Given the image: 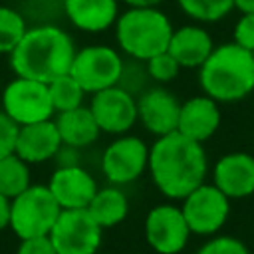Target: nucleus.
<instances>
[{
    "instance_id": "f257e3e1",
    "label": "nucleus",
    "mask_w": 254,
    "mask_h": 254,
    "mask_svg": "<svg viewBox=\"0 0 254 254\" xmlns=\"http://www.w3.org/2000/svg\"><path fill=\"white\" fill-rule=\"evenodd\" d=\"M208 157L202 143L179 131L161 135L149 147L147 173L155 189L169 200H183L208 177Z\"/></svg>"
},
{
    "instance_id": "f03ea898",
    "label": "nucleus",
    "mask_w": 254,
    "mask_h": 254,
    "mask_svg": "<svg viewBox=\"0 0 254 254\" xmlns=\"http://www.w3.org/2000/svg\"><path fill=\"white\" fill-rule=\"evenodd\" d=\"M71 36L56 24H38L26 30L24 38L10 54V67L20 77L50 83L69 73L75 58Z\"/></svg>"
},
{
    "instance_id": "7ed1b4c3",
    "label": "nucleus",
    "mask_w": 254,
    "mask_h": 254,
    "mask_svg": "<svg viewBox=\"0 0 254 254\" xmlns=\"http://www.w3.org/2000/svg\"><path fill=\"white\" fill-rule=\"evenodd\" d=\"M196 71L202 93L220 105L240 101L254 91V54L234 42L214 46Z\"/></svg>"
},
{
    "instance_id": "20e7f679",
    "label": "nucleus",
    "mask_w": 254,
    "mask_h": 254,
    "mask_svg": "<svg viewBox=\"0 0 254 254\" xmlns=\"http://www.w3.org/2000/svg\"><path fill=\"white\" fill-rule=\"evenodd\" d=\"M171 18L157 8H127L119 14L113 32L119 52L131 60L147 62L157 54L167 52L173 36Z\"/></svg>"
},
{
    "instance_id": "39448f33",
    "label": "nucleus",
    "mask_w": 254,
    "mask_h": 254,
    "mask_svg": "<svg viewBox=\"0 0 254 254\" xmlns=\"http://www.w3.org/2000/svg\"><path fill=\"white\" fill-rule=\"evenodd\" d=\"M62 206L48 185H30L10 200V228L18 238L46 236L56 224Z\"/></svg>"
},
{
    "instance_id": "423d86ee",
    "label": "nucleus",
    "mask_w": 254,
    "mask_h": 254,
    "mask_svg": "<svg viewBox=\"0 0 254 254\" xmlns=\"http://www.w3.org/2000/svg\"><path fill=\"white\" fill-rule=\"evenodd\" d=\"M125 58L119 50L105 44H91L75 52L69 73L79 81L85 93L93 95L119 83Z\"/></svg>"
},
{
    "instance_id": "0eeeda50",
    "label": "nucleus",
    "mask_w": 254,
    "mask_h": 254,
    "mask_svg": "<svg viewBox=\"0 0 254 254\" xmlns=\"http://www.w3.org/2000/svg\"><path fill=\"white\" fill-rule=\"evenodd\" d=\"M99 167L109 185H131L147 173L149 145L139 135H115V139L103 149Z\"/></svg>"
},
{
    "instance_id": "6e6552de",
    "label": "nucleus",
    "mask_w": 254,
    "mask_h": 254,
    "mask_svg": "<svg viewBox=\"0 0 254 254\" xmlns=\"http://www.w3.org/2000/svg\"><path fill=\"white\" fill-rule=\"evenodd\" d=\"M187 224L196 236L218 234L230 216V198L212 183H202L181 200Z\"/></svg>"
},
{
    "instance_id": "1a4fd4ad",
    "label": "nucleus",
    "mask_w": 254,
    "mask_h": 254,
    "mask_svg": "<svg viewBox=\"0 0 254 254\" xmlns=\"http://www.w3.org/2000/svg\"><path fill=\"white\" fill-rule=\"evenodd\" d=\"M2 111L20 127L52 119L56 115L48 83L16 75L2 91Z\"/></svg>"
},
{
    "instance_id": "9d476101",
    "label": "nucleus",
    "mask_w": 254,
    "mask_h": 254,
    "mask_svg": "<svg viewBox=\"0 0 254 254\" xmlns=\"http://www.w3.org/2000/svg\"><path fill=\"white\" fill-rule=\"evenodd\" d=\"M143 234L149 248L157 254H181L192 236L181 204L175 202L155 204L145 214Z\"/></svg>"
},
{
    "instance_id": "9b49d317",
    "label": "nucleus",
    "mask_w": 254,
    "mask_h": 254,
    "mask_svg": "<svg viewBox=\"0 0 254 254\" xmlns=\"http://www.w3.org/2000/svg\"><path fill=\"white\" fill-rule=\"evenodd\" d=\"M50 238L58 254H97L103 228L93 220L87 208L62 210L50 230Z\"/></svg>"
},
{
    "instance_id": "f8f14e48",
    "label": "nucleus",
    "mask_w": 254,
    "mask_h": 254,
    "mask_svg": "<svg viewBox=\"0 0 254 254\" xmlns=\"http://www.w3.org/2000/svg\"><path fill=\"white\" fill-rule=\"evenodd\" d=\"M89 109L101 133L123 135L137 123V95L121 85L101 89L91 95Z\"/></svg>"
},
{
    "instance_id": "ddd939ff",
    "label": "nucleus",
    "mask_w": 254,
    "mask_h": 254,
    "mask_svg": "<svg viewBox=\"0 0 254 254\" xmlns=\"http://www.w3.org/2000/svg\"><path fill=\"white\" fill-rule=\"evenodd\" d=\"M181 101L165 85L153 83L137 95V123L155 137L177 131Z\"/></svg>"
},
{
    "instance_id": "4468645a",
    "label": "nucleus",
    "mask_w": 254,
    "mask_h": 254,
    "mask_svg": "<svg viewBox=\"0 0 254 254\" xmlns=\"http://www.w3.org/2000/svg\"><path fill=\"white\" fill-rule=\"evenodd\" d=\"M210 183L230 200H242L254 194V153H224L210 169Z\"/></svg>"
},
{
    "instance_id": "2eb2a0df",
    "label": "nucleus",
    "mask_w": 254,
    "mask_h": 254,
    "mask_svg": "<svg viewBox=\"0 0 254 254\" xmlns=\"http://www.w3.org/2000/svg\"><path fill=\"white\" fill-rule=\"evenodd\" d=\"M48 189L52 190L62 210H75V208H87L99 187L93 175L87 169H83L79 163H75V165H60L52 173L48 181Z\"/></svg>"
},
{
    "instance_id": "dca6fc26",
    "label": "nucleus",
    "mask_w": 254,
    "mask_h": 254,
    "mask_svg": "<svg viewBox=\"0 0 254 254\" xmlns=\"http://www.w3.org/2000/svg\"><path fill=\"white\" fill-rule=\"evenodd\" d=\"M220 123H222L220 103L214 101L212 97L200 93L181 101L177 131L187 139L204 145L218 131Z\"/></svg>"
},
{
    "instance_id": "f3484780",
    "label": "nucleus",
    "mask_w": 254,
    "mask_h": 254,
    "mask_svg": "<svg viewBox=\"0 0 254 254\" xmlns=\"http://www.w3.org/2000/svg\"><path fill=\"white\" fill-rule=\"evenodd\" d=\"M64 143L58 133L56 121L52 117L46 121L20 125L14 153L22 157L28 165H36V163H46L56 159Z\"/></svg>"
},
{
    "instance_id": "a211bd4d",
    "label": "nucleus",
    "mask_w": 254,
    "mask_h": 254,
    "mask_svg": "<svg viewBox=\"0 0 254 254\" xmlns=\"http://www.w3.org/2000/svg\"><path fill=\"white\" fill-rule=\"evenodd\" d=\"M212 50L214 40L210 32L198 22L175 28L167 48V52L177 60L183 69H198Z\"/></svg>"
},
{
    "instance_id": "6ab92c4d",
    "label": "nucleus",
    "mask_w": 254,
    "mask_h": 254,
    "mask_svg": "<svg viewBox=\"0 0 254 254\" xmlns=\"http://www.w3.org/2000/svg\"><path fill=\"white\" fill-rule=\"evenodd\" d=\"M67 22L87 34H99L115 26L119 0H62Z\"/></svg>"
},
{
    "instance_id": "aec40b11",
    "label": "nucleus",
    "mask_w": 254,
    "mask_h": 254,
    "mask_svg": "<svg viewBox=\"0 0 254 254\" xmlns=\"http://www.w3.org/2000/svg\"><path fill=\"white\" fill-rule=\"evenodd\" d=\"M54 121H56L58 133L62 137V143L65 147L85 149V147L93 145L101 135V129H99L89 105H79L75 109L60 111V113H56Z\"/></svg>"
},
{
    "instance_id": "412c9836",
    "label": "nucleus",
    "mask_w": 254,
    "mask_h": 254,
    "mask_svg": "<svg viewBox=\"0 0 254 254\" xmlns=\"http://www.w3.org/2000/svg\"><path fill=\"white\" fill-rule=\"evenodd\" d=\"M87 212L103 230L119 226L129 214V198L123 187H117V185L99 187L91 202L87 204Z\"/></svg>"
},
{
    "instance_id": "4be33fe9",
    "label": "nucleus",
    "mask_w": 254,
    "mask_h": 254,
    "mask_svg": "<svg viewBox=\"0 0 254 254\" xmlns=\"http://www.w3.org/2000/svg\"><path fill=\"white\" fill-rule=\"evenodd\" d=\"M30 185H32L30 165L22 157H18L16 153H10L0 159V192L4 196L12 200Z\"/></svg>"
},
{
    "instance_id": "5701e85b",
    "label": "nucleus",
    "mask_w": 254,
    "mask_h": 254,
    "mask_svg": "<svg viewBox=\"0 0 254 254\" xmlns=\"http://www.w3.org/2000/svg\"><path fill=\"white\" fill-rule=\"evenodd\" d=\"M48 89H50V99H52L56 113L83 105V99L87 95L85 89L79 85V81L71 73H65V75L52 79L48 83Z\"/></svg>"
},
{
    "instance_id": "b1692460",
    "label": "nucleus",
    "mask_w": 254,
    "mask_h": 254,
    "mask_svg": "<svg viewBox=\"0 0 254 254\" xmlns=\"http://www.w3.org/2000/svg\"><path fill=\"white\" fill-rule=\"evenodd\" d=\"M185 16L198 24H214L226 18L234 6L232 0H175Z\"/></svg>"
},
{
    "instance_id": "393cba45",
    "label": "nucleus",
    "mask_w": 254,
    "mask_h": 254,
    "mask_svg": "<svg viewBox=\"0 0 254 254\" xmlns=\"http://www.w3.org/2000/svg\"><path fill=\"white\" fill-rule=\"evenodd\" d=\"M26 30L28 24L18 10L10 6H0V54L10 56L18 42L24 38Z\"/></svg>"
},
{
    "instance_id": "a878e982",
    "label": "nucleus",
    "mask_w": 254,
    "mask_h": 254,
    "mask_svg": "<svg viewBox=\"0 0 254 254\" xmlns=\"http://www.w3.org/2000/svg\"><path fill=\"white\" fill-rule=\"evenodd\" d=\"M145 67H147V73H149L151 81L153 83H159V85L171 83L173 79L179 77V73L183 69L169 52H163V54L153 56L151 60L145 62Z\"/></svg>"
},
{
    "instance_id": "bb28decb",
    "label": "nucleus",
    "mask_w": 254,
    "mask_h": 254,
    "mask_svg": "<svg viewBox=\"0 0 254 254\" xmlns=\"http://www.w3.org/2000/svg\"><path fill=\"white\" fill-rule=\"evenodd\" d=\"M151 77L147 73V67H145V62H137V60H131L127 58L125 64H123V71H121V77H119V83L121 87H125L127 91H131L133 95H139L143 93L149 85H151Z\"/></svg>"
},
{
    "instance_id": "cd10ccee",
    "label": "nucleus",
    "mask_w": 254,
    "mask_h": 254,
    "mask_svg": "<svg viewBox=\"0 0 254 254\" xmlns=\"http://www.w3.org/2000/svg\"><path fill=\"white\" fill-rule=\"evenodd\" d=\"M194 254H250V248L236 236L214 234L208 236V240L198 246Z\"/></svg>"
},
{
    "instance_id": "c85d7f7f",
    "label": "nucleus",
    "mask_w": 254,
    "mask_h": 254,
    "mask_svg": "<svg viewBox=\"0 0 254 254\" xmlns=\"http://www.w3.org/2000/svg\"><path fill=\"white\" fill-rule=\"evenodd\" d=\"M232 42L254 54V12H244L232 28Z\"/></svg>"
},
{
    "instance_id": "c756f323",
    "label": "nucleus",
    "mask_w": 254,
    "mask_h": 254,
    "mask_svg": "<svg viewBox=\"0 0 254 254\" xmlns=\"http://www.w3.org/2000/svg\"><path fill=\"white\" fill-rule=\"evenodd\" d=\"M18 125L0 109V159L14 153L16 149V137H18Z\"/></svg>"
},
{
    "instance_id": "7c9ffc66",
    "label": "nucleus",
    "mask_w": 254,
    "mask_h": 254,
    "mask_svg": "<svg viewBox=\"0 0 254 254\" xmlns=\"http://www.w3.org/2000/svg\"><path fill=\"white\" fill-rule=\"evenodd\" d=\"M16 254H58L50 234L46 236H32V238H20Z\"/></svg>"
},
{
    "instance_id": "2f4dec72",
    "label": "nucleus",
    "mask_w": 254,
    "mask_h": 254,
    "mask_svg": "<svg viewBox=\"0 0 254 254\" xmlns=\"http://www.w3.org/2000/svg\"><path fill=\"white\" fill-rule=\"evenodd\" d=\"M10 226V198L0 192V232Z\"/></svg>"
},
{
    "instance_id": "473e14b6",
    "label": "nucleus",
    "mask_w": 254,
    "mask_h": 254,
    "mask_svg": "<svg viewBox=\"0 0 254 254\" xmlns=\"http://www.w3.org/2000/svg\"><path fill=\"white\" fill-rule=\"evenodd\" d=\"M121 2L127 4V8H157L165 0H121Z\"/></svg>"
},
{
    "instance_id": "72a5a7b5",
    "label": "nucleus",
    "mask_w": 254,
    "mask_h": 254,
    "mask_svg": "<svg viewBox=\"0 0 254 254\" xmlns=\"http://www.w3.org/2000/svg\"><path fill=\"white\" fill-rule=\"evenodd\" d=\"M234 10H238L240 14L244 12H254V0H232Z\"/></svg>"
},
{
    "instance_id": "f704fd0d",
    "label": "nucleus",
    "mask_w": 254,
    "mask_h": 254,
    "mask_svg": "<svg viewBox=\"0 0 254 254\" xmlns=\"http://www.w3.org/2000/svg\"><path fill=\"white\" fill-rule=\"evenodd\" d=\"M97 254H109V252H97Z\"/></svg>"
}]
</instances>
